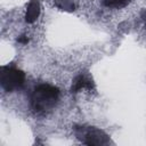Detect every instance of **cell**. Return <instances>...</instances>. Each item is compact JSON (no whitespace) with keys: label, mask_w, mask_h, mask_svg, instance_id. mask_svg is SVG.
Returning a JSON list of instances; mask_svg holds the SVG:
<instances>
[{"label":"cell","mask_w":146,"mask_h":146,"mask_svg":"<svg viewBox=\"0 0 146 146\" xmlns=\"http://www.w3.org/2000/svg\"><path fill=\"white\" fill-rule=\"evenodd\" d=\"M58 97L59 90L55 86L48 83L39 84L31 95V107L36 113H46L55 107Z\"/></svg>","instance_id":"1"},{"label":"cell","mask_w":146,"mask_h":146,"mask_svg":"<svg viewBox=\"0 0 146 146\" xmlns=\"http://www.w3.org/2000/svg\"><path fill=\"white\" fill-rule=\"evenodd\" d=\"M1 87L5 91H14L21 89L25 82V73L14 66H2L0 73Z\"/></svg>","instance_id":"2"},{"label":"cell","mask_w":146,"mask_h":146,"mask_svg":"<svg viewBox=\"0 0 146 146\" xmlns=\"http://www.w3.org/2000/svg\"><path fill=\"white\" fill-rule=\"evenodd\" d=\"M83 143L88 145H102L107 143V136L99 129L89 128L83 132Z\"/></svg>","instance_id":"3"},{"label":"cell","mask_w":146,"mask_h":146,"mask_svg":"<svg viewBox=\"0 0 146 146\" xmlns=\"http://www.w3.org/2000/svg\"><path fill=\"white\" fill-rule=\"evenodd\" d=\"M92 88V82L91 80L84 75V74H79L73 83H72V91L73 92H79L81 90H86V89H91Z\"/></svg>","instance_id":"4"},{"label":"cell","mask_w":146,"mask_h":146,"mask_svg":"<svg viewBox=\"0 0 146 146\" xmlns=\"http://www.w3.org/2000/svg\"><path fill=\"white\" fill-rule=\"evenodd\" d=\"M40 15V5L38 0H31L25 14V21L27 23H34Z\"/></svg>","instance_id":"5"},{"label":"cell","mask_w":146,"mask_h":146,"mask_svg":"<svg viewBox=\"0 0 146 146\" xmlns=\"http://www.w3.org/2000/svg\"><path fill=\"white\" fill-rule=\"evenodd\" d=\"M56 6L63 10H73L74 9L73 0H56Z\"/></svg>","instance_id":"6"},{"label":"cell","mask_w":146,"mask_h":146,"mask_svg":"<svg viewBox=\"0 0 146 146\" xmlns=\"http://www.w3.org/2000/svg\"><path fill=\"white\" fill-rule=\"evenodd\" d=\"M18 42H19V43H23V44H26V43L29 42V39H27V36L22 35L21 38H18Z\"/></svg>","instance_id":"7"},{"label":"cell","mask_w":146,"mask_h":146,"mask_svg":"<svg viewBox=\"0 0 146 146\" xmlns=\"http://www.w3.org/2000/svg\"><path fill=\"white\" fill-rule=\"evenodd\" d=\"M143 19H144V22H145V24H146V11L143 13Z\"/></svg>","instance_id":"8"}]
</instances>
